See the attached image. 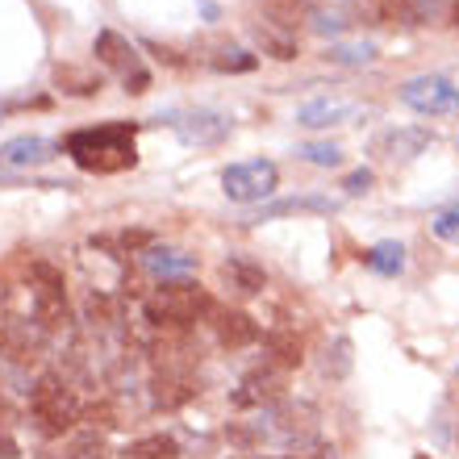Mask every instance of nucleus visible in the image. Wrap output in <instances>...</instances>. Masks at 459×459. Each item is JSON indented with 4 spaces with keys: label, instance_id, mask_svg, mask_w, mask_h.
I'll use <instances>...</instances> for the list:
<instances>
[{
    "label": "nucleus",
    "instance_id": "1",
    "mask_svg": "<svg viewBox=\"0 0 459 459\" xmlns=\"http://www.w3.org/2000/svg\"><path fill=\"white\" fill-rule=\"evenodd\" d=\"M134 134L138 126L134 121H105V126H88V130L67 134V155L80 171H97V176H113V171H126L138 163V151H134Z\"/></svg>",
    "mask_w": 459,
    "mask_h": 459
},
{
    "label": "nucleus",
    "instance_id": "2",
    "mask_svg": "<svg viewBox=\"0 0 459 459\" xmlns=\"http://www.w3.org/2000/svg\"><path fill=\"white\" fill-rule=\"evenodd\" d=\"M143 309L146 322H155V326H193L196 317L213 309V297L193 280H176V284H163Z\"/></svg>",
    "mask_w": 459,
    "mask_h": 459
},
{
    "label": "nucleus",
    "instance_id": "3",
    "mask_svg": "<svg viewBox=\"0 0 459 459\" xmlns=\"http://www.w3.org/2000/svg\"><path fill=\"white\" fill-rule=\"evenodd\" d=\"M30 410H34L38 426H42V435H63V430H72L80 422V401L67 385H63L59 376H38L34 388H30Z\"/></svg>",
    "mask_w": 459,
    "mask_h": 459
},
{
    "label": "nucleus",
    "instance_id": "4",
    "mask_svg": "<svg viewBox=\"0 0 459 459\" xmlns=\"http://www.w3.org/2000/svg\"><path fill=\"white\" fill-rule=\"evenodd\" d=\"M92 55H97L105 67H109L113 75L121 80V88L126 92H146L151 88V72H146V63L143 55H138V47H134L130 38H121L117 30H100L97 42H92Z\"/></svg>",
    "mask_w": 459,
    "mask_h": 459
},
{
    "label": "nucleus",
    "instance_id": "5",
    "mask_svg": "<svg viewBox=\"0 0 459 459\" xmlns=\"http://www.w3.org/2000/svg\"><path fill=\"white\" fill-rule=\"evenodd\" d=\"M276 184H280V171H276V163H267V159L230 163V168L221 171V193H226L230 201H238V205H255V201L272 196Z\"/></svg>",
    "mask_w": 459,
    "mask_h": 459
},
{
    "label": "nucleus",
    "instance_id": "6",
    "mask_svg": "<svg viewBox=\"0 0 459 459\" xmlns=\"http://www.w3.org/2000/svg\"><path fill=\"white\" fill-rule=\"evenodd\" d=\"M401 100L410 105L413 113H426V117H443V113L459 109V88L451 84L447 75H418L401 88Z\"/></svg>",
    "mask_w": 459,
    "mask_h": 459
},
{
    "label": "nucleus",
    "instance_id": "7",
    "mask_svg": "<svg viewBox=\"0 0 459 459\" xmlns=\"http://www.w3.org/2000/svg\"><path fill=\"white\" fill-rule=\"evenodd\" d=\"M59 155V143H50L42 134H17L9 143H0V163L4 168H42Z\"/></svg>",
    "mask_w": 459,
    "mask_h": 459
},
{
    "label": "nucleus",
    "instance_id": "8",
    "mask_svg": "<svg viewBox=\"0 0 459 459\" xmlns=\"http://www.w3.org/2000/svg\"><path fill=\"white\" fill-rule=\"evenodd\" d=\"M435 143V134L422 130V126H410V130H385L380 138L372 143L376 155H385V159H418L426 151V146Z\"/></svg>",
    "mask_w": 459,
    "mask_h": 459
},
{
    "label": "nucleus",
    "instance_id": "9",
    "mask_svg": "<svg viewBox=\"0 0 459 459\" xmlns=\"http://www.w3.org/2000/svg\"><path fill=\"white\" fill-rule=\"evenodd\" d=\"M176 130H180L188 143L209 146V143H221V138H226L230 121L221 117V113H213V109H196V113H184V117L176 121Z\"/></svg>",
    "mask_w": 459,
    "mask_h": 459
},
{
    "label": "nucleus",
    "instance_id": "10",
    "mask_svg": "<svg viewBox=\"0 0 459 459\" xmlns=\"http://www.w3.org/2000/svg\"><path fill=\"white\" fill-rule=\"evenodd\" d=\"M143 267L151 272V276L176 284V280L193 276V272H196V259H193V255H184V251H168V247H151V251L143 255Z\"/></svg>",
    "mask_w": 459,
    "mask_h": 459
},
{
    "label": "nucleus",
    "instance_id": "11",
    "mask_svg": "<svg viewBox=\"0 0 459 459\" xmlns=\"http://www.w3.org/2000/svg\"><path fill=\"white\" fill-rule=\"evenodd\" d=\"M334 209H339V201H330V196H284V201H272L259 213H251L247 221H276L289 213H334Z\"/></svg>",
    "mask_w": 459,
    "mask_h": 459
},
{
    "label": "nucleus",
    "instance_id": "12",
    "mask_svg": "<svg viewBox=\"0 0 459 459\" xmlns=\"http://www.w3.org/2000/svg\"><path fill=\"white\" fill-rule=\"evenodd\" d=\"M355 113H359V105H351V100H309V105H301L297 121L309 130H322V126H347Z\"/></svg>",
    "mask_w": 459,
    "mask_h": 459
},
{
    "label": "nucleus",
    "instance_id": "13",
    "mask_svg": "<svg viewBox=\"0 0 459 459\" xmlns=\"http://www.w3.org/2000/svg\"><path fill=\"white\" fill-rule=\"evenodd\" d=\"M259 339V326H255L251 314H242V309H226V314L218 317V342L230 351L238 347H251V342Z\"/></svg>",
    "mask_w": 459,
    "mask_h": 459
},
{
    "label": "nucleus",
    "instance_id": "14",
    "mask_svg": "<svg viewBox=\"0 0 459 459\" xmlns=\"http://www.w3.org/2000/svg\"><path fill=\"white\" fill-rule=\"evenodd\" d=\"M280 393H284V385L276 372H251L234 393V405H267V401H280Z\"/></svg>",
    "mask_w": 459,
    "mask_h": 459
},
{
    "label": "nucleus",
    "instance_id": "15",
    "mask_svg": "<svg viewBox=\"0 0 459 459\" xmlns=\"http://www.w3.org/2000/svg\"><path fill=\"white\" fill-rule=\"evenodd\" d=\"M259 9H264V17L272 25H280V30H297L301 22L314 17V4H309V0H259Z\"/></svg>",
    "mask_w": 459,
    "mask_h": 459
},
{
    "label": "nucleus",
    "instance_id": "16",
    "mask_svg": "<svg viewBox=\"0 0 459 459\" xmlns=\"http://www.w3.org/2000/svg\"><path fill=\"white\" fill-rule=\"evenodd\" d=\"M55 84H59V92H67V97H97L100 75L84 72V67H72V63H59V67H55Z\"/></svg>",
    "mask_w": 459,
    "mask_h": 459
},
{
    "label": "nucleus",
    "instance_id": "17",
    "mask_svg": "<svg viewBox=\"0 0 459 459\" xmlns=\"http://www.w3.org/2000/svg\"><path fill=\"white\" fill-rule=\"evenodd\" d=\"M226 280L242 292V297L264 292V267L255 264V259H247V255H234V259H230V264H226Z\"/></svg>",
    "mask_w": 459,
    "mask_h": 459
},
{
    "label": "nucleus",
    "instance_id": "18",
    "mask_svg": "<svg viewBox=\"0 0 459 459\" xmlns=\"http://www.w3.org/2000/svg\"><path fill=\"white\" fill-rule=\"evenodd\" d=\"M363 264L372 267V272H380V276H401L405 272V247L401 242H376L372 251L363 255Z\"/></svg>",
    "mask_w": 459,
    "mask_h": 459
},
{
    "label": "nucleus",
    "instance_id": "19",
    "mask_svg": "<svg viewBox=\"0 0 459 459\" xmlns=\"http://www.w3.org/2000/svg\"><path fill=\"white\" fill-rule=\"evenodd\" d=\"M267 355L276 368H301V339L289 334V330H276V334H267Z\"/></svg>",
    "mask_w": 459,
    "mask_h": 459
},
{
    "label": "nucleus",
    "instance_id": "20",
    "mask_svg": "<svg viewBox=\"0 0 459 459\" xmlns=\"http://www.w3.org/2000/svg\"><path fill=\"white\" fill-rule=\"evenodd\" d=\"M126 455L134 459H176L180 455V443L171 435H146V438H134L130 447H126Z\"/></svg>",
    "mask_w": 459,
    "mask_h": 459
},
{
    "label": "nucleus",
    "instance_id": "21",
    "mask_svg": "<svg viewBox=\"0 0 459 459\" xmlns=\"http://www.w3.org/2000/svg\"><path fill=\"white\" fill-rule=\"evenodd\" d=\"M326 59L339 67H368V63H376V47L372 42H339L326 50Z\"/></svg>",
    "mask_w": 459,
    "mask_h": 459
},
{
    "label": "nucleus",
    "instance_id": "22",
    "mask_svg": "<svg viewBox=\"0 0 459 459\" xmlns=\"http://www.w3.org/2000/svg\"><path fill=\"white\" fill-rule=\"evenodd\" d=\"M255 34H259V42H264V47L272 50L276 59H297V42H292V38L284 34L280 25H272V22H259V25H255Z\"/></svg>",
    "mask_w": 459,
    "mask_h": 459
},
{
    "label": "nucleus",
    "instance_id": "23",
    "mask_svg": "<svg viewBox=\"0 0 459 459\" xmlns=\"http://www.w3.org/2000/svg\"><path fill=\"white\" fill-rule=\"evenodd\" d=\"M188 397H193V388H188L184 376H159L155 380V405H163V410H171V405H180Z\"/></svg>",
    "mask_w": 459,
    "mask_h": 459
},
{
    "label": "nucleus",
    "instance_id": "24",
    "mask_svg": "<svg viewBox=\"0 0 459 459\" xmlns=\"http://www.w3.org/2000/svg\"><path fill=\"white\" fill-rule=\"evenodd\" d=\"M297 155L305 163H314V168H339L342 163V146L339 143H305Z\"/></svg>",
    "mask_w": 459,
    "mask_h": 459
},
{
    "label": "nucleus",
    "instance_id": "25",
    "mask_svg": "<svg viewBox=\"0 0 459 459\" xmlns=\"http://www.w3.org/2000/svg\"><path fill=\"white\" fill-rule=\"evenodd\" d=\"M255 55L251 50H242V47H221L218 50V59H213V67L218 72H255Z\"/></svg>",
    "mask_w": 459,
    "mask_h": 459
},
{
    "label": "nucleus",
    "instance_id": "26",
    "mask_svg": "<svg viewBox=\"0 0 459 459\" xmlns=\"http://www.w3.org/2000/svg\"><path fill=\"white\" fill-rule=\"evenodd\" d=\"M435 234L443 242H455V247H459V205H451V209H443V213H438V218H435Z\"/></svg>",
    "mask_w": 459,
    "mask_h": 459
},
{
    "label": "nucleus",
    "instance_id": "27",
    "mask_svg": "<svg viewBox=\"0 0 459 459\" xmlns=\"http://www.w3.org/2000/svg\"><path fill=\"white\" fill-rule=\"evenodd\" d=\"M105 455V443H100L97 430H88V435H80L72 443V459H100Z\"/></svg>",
    "mask_w": 459,
    "mask_h": 459
},
{
    "label": "nucleus",
    "instance_id": "28",
    "mask_svg": "<svg viewBox=\"0 0 459 459\" xmlns=\"http://www.w3.org/2000/svg\"><path fill=\"white\" fill-rule=\"evenodd\" d=\"M372 180H376V176H372L368 168L351 171L347 180H342V193H347V196H363V193H372Z\"/></svg>",
    "mask_w": 459,
    "mask_h": 459
},
{
    "label": "nucleus",
    "instance_id": "29",
    "mask_svg": "<svg viewBox=\"0 0 459 459\" xmlns=\"http://www.w3.org/2000/svg\"><path fill=\"white\" fill-rule=\"evenodd\" d=\"M347 13H322V17H317L314 22V30L317 34H339V30H347Z\"/></svg>",
    "mask_w": 459,
    "mask_h": 459
},
{
    "label": "nucleus",
    "instance_id": "30",
    "mask_svg": "<svg viewBox=\"0 0 459 459\" xmlns=\"http://www.w3.org/2000/svg\"><path fill=\"white\" fill-rule=\"evenodd\" d=\"M289 459H334V447H326V443H301V447H292Z\"/></svg>",
    "mask_w": 459,
    "mask_h": 459
},
{
    "label": "nucleus",
    "instance_id": "31",
    "mask_svg": "<svg viewBox=\"0 0 459 459\" xmlns=\"http://www.w3.org/2000/svg\"><path fill=\"white\" fill-rule=\"evenodd\" d=\"M347 351H351V342H347V339H339V342H334V368H326V372H334V376H347V368H351Z\"/></svg>",
    "mask_w": 459,
    "mask_h": 459
},
{
    "label": "nucleus",
    "instance_id": "32",
    "mask_svg": "<svg viewBox=\"0 0 459 459\" xmlns=\"http://www.w3.org/2000/svg\"><path fill=\"white\" fill-rule=\"evenodd\" d=\"M151 50H155V55H159V59H163V63H171V67H180V55H176V50H171V47H159V42H151Z\"/></svg>",
    "mask_w": 459,
    "mask_h": 459
},
{
    "label": "nucleus",
    "instance_id": "33",
    "mask_svg": "<svg viewBox=\"0 0 459 459\" xmlns=\"http://www.w3.org/2000/svg\"><path fill=\"white\" fill-rule=\"evenodd\" d=\"M447 17H451V25H459V0H455V4H451V9H447Z\"/></svg>",
    "mask_w": 459,
    "mask_h": 459
}]
</instances>
